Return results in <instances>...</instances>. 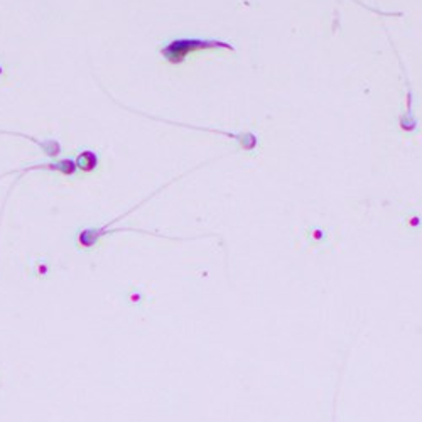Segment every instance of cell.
Returning a JSON list of instances; mask_svg holds the SVG:
<instances>
[{
  "label": "cell",
  "instance_id": "6da1fadb",
  "mask_svg": "<svg viewBox=\"0 0 422 422\" xmlns=\"http://www.w3.org/2000/svg\"><path fill=\"white\" fill-rule=\"evenodd\" d=\"M230 50L233 51L235 48L230 43L225 41H216V39H176L164 46L160 50V54L173 65H181L184 63L189 56L194 53H200L204 50Z\"/></svg>",
  "mask_w": 422,
  "mask_h": 422
}]
</instances>
